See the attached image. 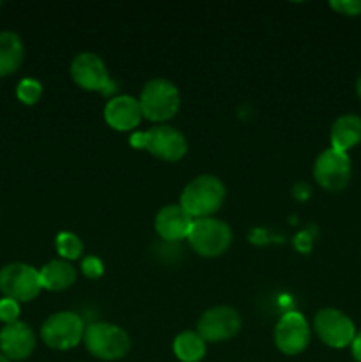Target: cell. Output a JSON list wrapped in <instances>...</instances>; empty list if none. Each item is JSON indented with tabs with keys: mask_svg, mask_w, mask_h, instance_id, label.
I'll return each mask as SVG.
<instances>
[{
	"mask_svg": "<svg viewBox=\"0 0 361 362\" xmlns=\"http://www.w3.org/2000/svg\"><path fill=\"white\" fill-rule=\"evenodd\" d=\"M23 42L16 32H0V76H9L23 62Z\"/></svg>",
	"mask_w": 361,
	"mask_h": 362,
	"instance_id": "cell-18",
	"label": "cell"
},
{
	"mask_svg": "<svg viewBox=\"0 0 361 362\" xmlns=\"http://www.w3.org/2000/svg\"><path fill=\"white\" fill-rule=\"evenodd\" d=\"M39 276H41L42 288L50 290V292H62L74 285L76 269L71 265V262L59 258V260H52L42 265L39 269Z\"/></svg>",
	"mask_w": 361,
	"mask_h": 362,
	"instance_id": "cell-17",
	"label": "cell"
},
{
	"mask_svg": "<svg viewBox=\"0 0 361 362\" xmlns=\"http://www.w3.org/2000/svg\"><path fill=\"white\" fill-rule=\"evenodd\" d=\"M85 324L73 311L50 315L41 325V339L53 350H71L84 341Z\"/></svg>",
	"mask_w": 361,
	"mask_h": 362,
	"instance_id": "cell-6",
	"label": "cell"
},
{
	"mask_svg": "<svg viewBox=\"0 0 361 362\" xmlns=\"http://www.w3.org/2000/svg\"><path fill=\"white\" fill-rule=\"evenodd\" d=\"M207 343L197 331H184L173 339V354L180 362H200L204 359Z\"/></svg>",
	"mask_w": 361,
	"mask_h": 362,
	"instance_id": "cell-19",
	"label": "cell"
},
{
	"mask_svg": "<svg viewBox=\"0 0 361 362\" xmlns=\"http://www.w3.org/2000/svg\"><path fill=\"white\" fill-rule=\"evenodd\" d=\"M356 92H357V95H360V99H361V76L357 78V81H356Z\"/></svg>",
	"mask_w": 361,
	"mask_h": 362,
	"instance_id": "cell-26",
	"label": "cell"
},
{
	"mask_svg": "<svg viewBox=\"0 0 361 362\" xmlns=\"http://www.w3.org/2000/svg\"><path fill=\"white\" fill-rule=\"evenodd\" d=\"M42 290L41 276L35 267L13 262L0 269V292L16 303H28Z\"/></svg>",
	"mask_w": 361,
	"mask_h": 362,
	"instance_id": "cell-7",
	"label": "cell"
},
{
	"mask_svg": "<svg viewBox=\"0 0 361 362\" xmlns=\"http://www.w3.org/2000/svg\"><path fill=\"white\" fill-rule=\"evenodd\" d=\"M353 166L347 152L336 148H326L317 156L314 163V179L321 187L328 191H342L349 184Z\"/></svg>",
	"mask_w": 361,
	"mask_h": 362,
	"instance_id": "cell-8",
	"label": "cell"
},
{
	"mask_svg": "<svg viewBox=\"0 0 361 362\" xmlns=\"http://www.w3.org/2000/svg\"><path fill=\"white\" fill-rule=\"evenodd\" d=\"M84 345L91 356L101 361H119L127 356L131 339L124 329L108 322H94L85 327Z\"/></svg>",
	"mask_w": 361,
	"mask_h": 362,
	"instance_id": "cell-4",
	"label": "cell"
},
{
	"mask_svg": "<svg viewBox=\"0 0 361 362\" xmlns=\"http://www.w3.org/2000/svg\"><path fill=\"white\" fill-rule=\"evenodd\" d=\"M195 219L179 204L165 205L154 218V230L166 243L188 239Z\"/></svg>",
	"mask_w": 361,
	"mask_h": 362,
	"instance_id": "cell-15",
	"label": "cell"
},
{
	"mask_svg": "<svg viewBox=\"0 0 361 362\" xmlns=\"http://www.w3.org/2000/svg\"><path fill=\"white\" fill-rule=\"evenodd\" d=\"M310 343V325L299 311H287L275 327V345L285 356H297Z\"/></svg>",
	"mask_w": 361,
	"mask_h": 362,
	"instance_id": "cell-12",
	"label": "cell"
},
{
	"mask_svg": "<svg viewBox=\"0 0 361 362\" xmlns=\"http://www.w3.org/2000/svg\"><path fill=\"white\" fill-rule=\"evenodd\" d=\"M105 122L115 131H133L142 122L140 103L130 94H120L110 98L105 105Z\"/></svg>",
	"mask_w": 361,
	"mask_h": 362,
	"instance_id": "cell-14",
	"label": "cell"
},
{
	"mask_svg": "<svg viewBox=\"0 0 361 362\" xmlns=\"http://www.w3.org/2000/svg\"><path fill=\"white\" fill-rule=\"evenodd\" d=\"M18 317H20V303L13 299H0V322H4V325L13 324V322H18Z\"/></svg>",
	"mask_w": 361,
	"mask_h": 362,
	"instance_id": "cell-22",
	"label": "cell"
},
{
	"mask_svg": "<svg viewBox=\"0 0 361 362\" xmlns=\"http://www.w3.org/2000/svg\"><path fill=\"white\" fill-rule=\"evenodd\" d=\"M16 95L23 105H35L42 95V85L35 78H23L16 87Z\"/></svg>",
	"mask_w": 361,
	"mask_h": 362,
	"instance_id": "cell-21",
	"label": "cell"
},
{
	"mask_svg": "<svg viewBox=\"0 0 361 362\" xmlns=\"http://www.w3.org/2000/svg\"><path fill=\"white\" fill-rule=\"evenodd\" d=\"M329 140H331V148L340 152H347L356 147L361 141V117L353 113L338 117L331 126Z\"/></svg>",
	"mask_w": 361,
	"mask_h": 362,
	"instance_id": "cell-16",
	"label": "cell"
},
{
	"mask_svg": "<svg viewBox=\"0 0 361 362\" xmlns=\"http://www.w3.org/2000/svg\"><path fill=\"white\" fill-rule=\"evenodd\" d=\"M55 250L62 260H78L84 255V243L73 232H60L55 239Z\"/></svg>",
	"mask_w": 361,
	"mask_h": 362,
	"instance_id": "cell-20",
	"label": "cell"
},
{
	"mask_svg": "<svg viewBox=\"0 0 361 362\" xmlns=\"http://www.w3.org/2000/svg\"><path fill=\"white\" fill-rule=\"evenodd\" d=\"M81 272H84L85 278L88 279H99L103 276V272H105V265H103V262L99 260L98 257H94V255H88V257H85L84 260H81Z\"/></svg>",
	"mask_w": 361,
	"mask_h": 362,
	"instance_id": "cell-23",
	"label": "cell"
},
{
	"mask_svg": "<svg viewBox=\"0 0 361 362\" xmlns=\"http://www.w3.org/2000/svg\"><path fill=\"white\" fill-rule=\"evenodd\" d=\"M350 352H353V357L356 362H361V332H357L354 341L350 343Z\"/></svg>",
	"mask_w": 361,
	"mask_h": 362,
	"instance_id": "cell-25",
	"label": "cell"
},
{
	"mask_svg": "<svg viewBox=\"0 0 361 362\" xmlns=\"http://www.w3.org/2000/svg\"><path fill=\"white\" fill-rule=\"evenodd\" d=\"M0 7H2V2H0Z\"/></svg>",
	"mask_w": 361,
	"mask_h": 362,
	"instance_id": "cell-28",
	"label": "cell"
},
{
	"mask_svg": "<svg viewBox=\"0 0 361 362\" xmlns=\"http://www.w3.org/2000/svg\"><path fill=\"white\" fill-rule=\"evenodd\" d=\"M0 362H11L9 359H7L6 356H4V354H0Z\"/></svg>",
	"mask_w": 361,
	"mask_h": 362,
	"instance_id": "cell-27",
	"label": "cell"
},
{
	"mask_svg": "<svg viewBox=\"0 0 361 362\" xmlns=\"http://www.w3.org/2000/svg\"><path fill=\"white\" fill-rule=\"evenodd\" d=\"M314 329L319 339L331 349H345L356 338V327L343 311L324 308L314 318Z\"/></svg>",
	"mask_w": 361,
	"mask_h": 362,
	"instance_id": "cell-9",
	"label": "cell"
},
{
	"mask_svg": "<svg viewBox=\"0 0 361 362\" xmlns=\"http://www.w3.org/2000/svg\"><path fill=\"white\" fill-rule=\"evenodd\" d=\"M131 147L147 151L156 159L166 163H176L186 156V136L168 124H156L151 129L133 133L130 138Z\"/></svg>",
	"mask_w": 361,
	"mask_h": 362,
	"instance_id": "cell-2",
	"label": "cell"
},
{
	"mask_svg": "<svg viewBox=\"0 0 361 362\" xmlns=\"http://www.w3.org/2000/svg\"><path fill=\"white\" fill-rule=\"evenodd\" d=\"M69 73L74 83L88 92H108V87L112 85L106 64L98 53H78L71 62Z\"/></svg>",
	"mask_w": 361,
	"mask_h": 362,
	"instance_id": "cell-11",
	"label": "cell"
},
{
	"mask_svg": "<svg viewBox=\"0 0 361 362\" xmlns=\"http://www.w3.org/2000/svg\"><path fill=\"white\" fill-rule=\"evenodd\" d=\"M35 349L34 331L25 322H13L0 329V354L9 361H23Z\"/></svg>",
	"mask_w": 361,
	"mask_h": 362,
	"instance_id": "cell-13",
	"label": "cell"
},
{
	"mask_svg": "<svg viewBox=\"0 0 361 362\" xmlns=\"http://www.w3.org/2000/svg\"><path fill=\"white\" fill-rule=\"evenodd\" d=\"M188 243H190L191 250L200 257H222L232 244V230L222 219H195L190 235H188Z\"/></svg>",
	"mask_w": 361,
	"mask_h": 362,
	"instance_id": "cell-5",
	"label": "cell"
},
{
	"mask_svg": "<svg viewBox=\"0 0 361 362\" xmlns=\"http://www.w3.org/2000/svg\"><path fill=\"white\" fill-rule=\"evenodd\" d=\"M138 103H140L144 119L156 124H163L173 119L179 112V88L165 78H152L142 87Z\"/></svg>",
	"mask_w": 361,
	"mask_h": 362,
	"instance_id": "cell-3",
	"label": "cell"
},
{
	"mask_svg": "<svg viewBox=\"0 0 361 362\" xmlns=\"http://www.w3.org/2000/svg\"><path fill=\"white\" fill-rule=\"evenodd\" d=\"M331 9L345 16H357L361 14V0H331Z\"/></svg>",
	"mask_w": 361,
	"mask_h": 362,
	"instance_id": "cell-24",
	"label": "cell"
},
{
	"mask_svg": "<svg viewBox=\"0 0 361 362\" xmlns=\"http://www.w3.org/2000/svg\"><path fill=\"white\" fill-rule=\"evenodd\" d=\"M241 315L230 306L209 308L198 318L197 332L205 343H219L232 339L241 331Z\"/></svg>",
	"mask_w": 361,
	"mask_h": 362,
	"instance_id": "cell-10",
	"label": "cell"
},
{
	"mask_svg": "<svg viewBox=\"0 0 361 362\" xmlns=\"http://www.w3.org/2000/svg\"><path fill=\"white\" fill-rule=\"evenodd\" d=\"M225 184L214 175H198L184 186L179 205L193 219L212 218L225 202Z\"/></svg>",
	"mask_w": 361,
	"mask_h": 362,
	"instance_id": "cell-1",
	"label": "cell"
}]
</instances>
